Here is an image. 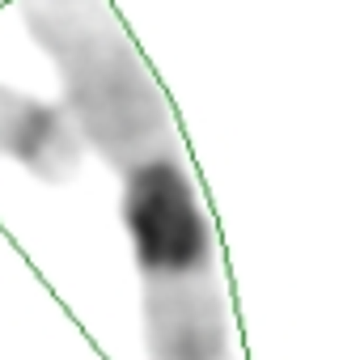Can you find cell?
<instances>
[{
    "label": "cell",
    "mask_w": 360,
    "mask_h": 360,
    "mask_svg": "<svg viewBox=\"0 0 360 360\" xmlns=\"http://www.w3.org/2000/svg\"><path fill=\"white\" fill-rule=\"evenodd\" d=\"M85 153L89 144L60 98L47 102L13 85H0V157L18 161L47 187H64L81 174Z\"/></svg>",
    "instance_id": "7a4b0ae2"
},
{
    "label": "cell",
    "mask_w": 360,
    "mask_h": 360,
    "mask_svg": "<svg viewBox=\"0 0 360 360\" xmlns=\"http://www.w3.org/2000/svg\"><path fill=\"white\" fill-rule=\"evenodd\" d=\"M18 13L85 144L119 178L148 360H246L221 238L148 56L110 0H18Z\"/></svg>",
    "instance_id": "6da1fadb"
}]
</instances>
